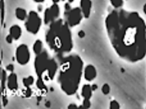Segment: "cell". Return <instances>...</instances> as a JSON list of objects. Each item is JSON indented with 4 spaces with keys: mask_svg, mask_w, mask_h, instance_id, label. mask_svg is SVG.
<instances>
[{
    "mask_svg": "<svg viewBox=\"0 0 146 109\" xmlns=\"http://www.w3.org/2000/svg\"><path fill=\"white\" fill-rule=\"evenodd\" d=\"M36 86L40 90H47L46 85L44 84V81L41 79V78H38L37 81H36Z\"/></svg>",
    "mask_w": 146,
    "mask_h": 109,
    "instance_id": "19",
    "label": "cell"
},
{
    "mask_svg": "<svg viewBox=\"0 0 146 109\" xmlns=\"http://www.w3.org/2000/svg\"><path fill=\"white\" fill-rule=\"evenodd\" d=\"M62 1H64V0H62Z\"/></svg>",
    "mask_w": 146,
    "mask_h": 109,
    "instance_id": "35",
    "label": "cell"
},
{
    "mask_svg": "<svg viewBox=\"0 0 146 109\" xmlns=\"http://www.w3.org/2000/svg\"><path fill=\"white\" fill-rule=\"evenodd\" d=\"M9 33L13 37L14 40L18 41L22 35V29L19 25H14L10 28Z\"/></svg>",
    "mask_w": 146,
    "mask_h": 109,
    "instance_id": "12",
    "label": "cell"
},
{
    "mask_svg": "<svg viewBox=\"0 0 146 109\" xmlns=\"http://www.w3.org/2000/svg\"><path fill=\"white\" fill-rule=\"evenodd\" d=\"M84 71V78L87 81H92L94 79H96V77L97 76V72L94 65H87Z\"/></svg>",
    "mask_w": 146,
    "mask_h": 109,
    "instance_id": "9",
    "label": "cell"
},
{
    "mask_svg": "<svg viewBox=\"0 0 146 109\" xmlns=\"http://www.w3.org/2000/svg\"><path fill=\"white\" fill-rule=\"evenodd\" d=\"M101 91L104 95H108L109 92H110V86H109L108 84H105L104 85L102 86Z\"/></svg>",
    "mask_w": 146,
    "mask_h": 109,
    "instance_id": "21",
    "label": "cell"
},
{
    "mask_svg": "<svg viewBox=\"0 0 146 109\" xmlns=\"http://www.w3.org/2000/svg\"><path fill=\"white\" fill-rule=\"evenodd\" d=\"M7 88L11 91H16L19 88V84H18V77L17 75L14 72H11V73L7 76Z\"/></svg>",
    "mask_w": 146,
    "mask_h": 109,
    "instance_id": "11",
    "label": "cell"
},
{
    "mask_svg": "<svg viewBox=\"0 0 146 109\" xmlns=\"http://www.w3.org/2000/svg\"><path fill=\"white\" fill-rule=\"evenodd\" d=\"M34 77L30 76L28 77H26V78H23V86L26 87V88H29L30 86H32V84H34Z\"/></svg>",
    "mask_w": 146,
    "mask_h": 109,
    "instance_id": "17",
    "label": "cell"
},
{
    "mask_svg": "<svg viewBox=\"0 0 146 109\" xmlns=\"http://www.w3.org/2000/svg\"><path fill=\"white\" fill-rule=\"evenodd\" d=\"M69 3H65V5H64V7H65V10H69L71 9V6H70Z\"/></svg>",
    "mask_w": 146,
    "mask_h": 109,
    "instance_id": "28",
    "label": "cell"
},
{
    "mask_svg": "<svg viewBox=\"0 0 146 109\" xmlns=\"http://www.w3.org/2000/svg\"><path fill=\"white\" fill-rule=\"evenodd\" d=\"M78 36H79V37H80V38H84V36H85V33H84V30H80V31H79V33H78Z\"/></svg>",
    "mask_w": 146,
    "mask_h": 109,
    "instance_id": "27",
    "label": "cell"
},
{
    "mask_svg": "<svg viewBox=\"0 0 146 109\" xmlns=\"http://www.w3.org/2000/svg\"><path fill=\"white\" fill-rule=\"evenodd\" d=\"M60 14L59 7L57 3H53L50 7L47 8L44 10V22L46 25H50V24L56 20L59 19Z\"/></svg>",
    "mask_w": 146,
    "mask_h": 109,
    "instance_id": "8",
    "label": "cell"
},
{
    "mask_svg": "<svg viewBox=\"0 0 146 109\" xmlns=\"http://www.w3.org/2000/svg\"><path fill=\"white\" fill-rule=\"evenodd\" d=\"M84 61L77 54H71L64 57L59 65L58 83L60 89L67 96H73L80 87Z\"/></svg>",
    "mask_w": 146,
    "mask_h": 109,
    "instance_id": "2",
    "label": "cell"
},
{
    "mask_svg": "<svg viewBox=\"0 0 146 109\" xmlns=\"http://www.w3.org/2000/svg\"><path fill=\"white\" fill-rule=\"evenodd\" d=\"M7 72H6L3 69H1V92H2V96H4V91L6 89L5 84L7 83Z\"/></svg>",
    "mask_w": 146,
    "mask_h": 109,
    "instance_id": "15",
    "label": "cell"
},
{
    "mask_svg": "<svg viewBox=\"0 0 146 109\" xmlns=\"http://www.w3.org/2000/svg\"><path fill=\"white\" fill-rule=\"evenodd\" d=\"M31 95H32V91H31V89H30V87L27 88V91H26V93H25L26 97H29V96H31Z\"/></svg>",
    "mask_w": 146,
    "mask_h": 109,
    "instance_id": "26",
    "label": "cell"
},
{
    "mask_svg": "<svg viewBox=\"0 0 146 109\" xmlns=\"http://www.w3.org/2000/svg\"><path fill=\"white\" fill-rule=\"evenodd\" d=\"M83 18L84 15L80 7H76L64 11L65 22L68 23L69 27H74L79 25L83 20Z\"/></svg>",
    "mask_w": 146,
    "mask_h": 109,
    "instance_id": "6",
    "label": "cell"
},
{
    "mask_svg": "<svg viewBox=\"0 0 146 109\" xmlns=\"http://www.w3.org/2000/svg\"><path fill=\"white\" fill-rule=\"evenodd\" d=\"M5 19V2L4 0H1V19H2V24L4 22Z\"/></svg>",
    "mask_w": 146,
    "mask_h": 109,
    "instance_id": "20",
    "label": "cell"
},
{
    "mask_svg": "<svg viewBox=\"0 0 146 109\" xmlns=\"http://www.w3.org/2000/svg\"><path fill=\"white\" fill-rule=\"evenodd\" d=\"M34 67L38 78L49 81L54 80L56 72H58L59 65L56 60L52 58L48 52L44 49L39 54L35 56Z\"/></svg>",
    "mask_w": 146,
    "mask_h": 109,
    "instance_id": "4",
    "label": "cell"
},
{
    "mask_svg": "<svg viewBox=\"0 0 146 109\" xmlns=\"http://www.w3.org/2000/svg\"><path fill=\"white\" fill-rule=\"evenodd\" d=\"M109 108L110 109H116V108H120V105L117 100H112L110 102V105H109Z\"/></svg>",
    "mask_w": 146,
    "mask_h": 109,
    "instance_id": "22",
    "label": "cell"
},
{
    "mask_svg": "<svg viewBox=\"0 0 146 109\" xmlns=\"http://www.w3.org/2000/svg\"><path fill=\"white\" fill-rule=\"evenodd\" d=\"M109 41L118 57L137 63L146 56V24L137 11L115 9L105 19Z\"/></svg>",
    "mask_w": 146,
    "mask_h": 109,
    "instance_id": "1",
    "label": "cell"
},
{
    "mask_svg": "<svg viewBox=\"0 0 146 109\" xmlns=\"http://www.w3.org/2000/svg\"><path fill=\"white\" fill-rule=\"evenodd\" d=\"M92 92L93 91L92 89V86H91L90 84H84V85L82 87L81 95L84 99L90 100L92 96Z\"/></svg>",
    "mask_w": 146,
    "mask_h": 109,
    "instance_id": "13",
    "label": "cell"
},
{
    "mask_svg": "<svg viewBox=\"0 0 146 109\" xmlns=\"http://www.w3.org/2000/svg\"><path fill=\"white\" fill-rule=\"evenodd\" d=\"M44 49H43V42L41 40H36L33 45V51L35 53V55L39 54Z\"/></svg>",
    "mask_w": 146,
    "mask_h": 109,
    "instance_id": "16",
    "label": "cell"
},
{
    "mask_svg": "<svg viewBox=\"0 0 146 109\" xmlns=\"http://www.w3.org/2000/svg\"><path fill=\"white\" fill-rule=\"evenodd\" d=\"M74 1H75V0H68V3H73Z\"/></svg>",
    "mask_w": 146,
    "mask_h": 109,
    "instance_id": "34",
    "label": "cell"
},
{
    "mask_svg": "<svg viewBox=\"0 0 146 109\" xmlns=\"http://www.w3.org/2000/svg\"><path fill=\"white\" fill-rule=\"evenodd\" d=\"M143 11H144V13L146 14V3L144 5V7H143Z\"/></svg>",
    "mask_w": 146,
    "mask_h": 109,
    "instance_id": "32",
    "label": "cell"
},
{
    "mask_svg": "<svg viewBox=\"0 0 146 109\" xmlns=\"http://www.w3.org/2000/svg\"><path fill=\"white\" fill-rule=\"evenodd\" d=\"M46 43L53 52L63 55L72 50L73 41L68 23L61 19L51 22L45 35Z\"/></svg>",
    "mask_w": 146,
    "mask_h": 109,
    "instance_id": "3",
    "label": "cell"
},
{
    "mask_svg": "<svg viewBox=\"0 0 146 109\" xmlns=\"http://www.w3.org/2000/svg\"><path fill=\"white\" fill-rule=\"evenodd\" d=\"M53 3H58L59 2V0H52Z\"/></svg>",
    "mask_w": 146,
    "mask_h": 109,
    "instance_id": "33",
    "label": "cell"
},
{
    "mask_svg": "<svg viewBox=\"0 0 146 109\" xmlns=\"http://www.w3.org/2000/svg\"><path fill=\"white\" fill-rule=\"evenodd\" d=\"M42 25V19L37 12L32 10L29 12L25 22V28L27 31L32 34H37Z\"/></svg>",
    "mask_w": 146,
    "mask_h": 109,
    "instance_id": "5",
    "label": "cell"
},
{
    "mask_svg": "<svg viewBox=\"0 0 146 109\" xmlns=\"http://www.w3.org/2000/svg\"><path fill=\"white\" fill-rule=\"evenodd\" d=\"M15 58L17 62L20 65H26L30 61L31 53L29 48L26 44H21L16 48Z\"/></svg>",
    "mask_w": 146,
    "mask_h": 109,
    "instance_id": "7",
    "label": "cell"
},
{
    "mask_svg": "<svg viewBox=\"0 0 146 109\" xmlns=\"http://www.w3.org/2000/svg\"><path fill=\"white\" fill-rule=\"evenodd\" d=\"M35 3H44L45 0H33Z\"/></svg>",
    "mask_w": 146,
    "mask_h": 109,
    "instance_id": "31",
    "label": "cell"
},
{
    "mask_svg": "<svg viewBox=\"0 0 146 109\" xmlns=\"http://www.w3.org/2000/svg\"><path fill=\"white\" fill-rule=\"evenodd\" d=\"M68 108H77V107H79L76 104H69L68 106Z\"/></svg>",
    "mask_w": 146,
    "mask_h": 109,
    "instance_id": "29",
    "label": "cell"
},
{
    "mask_svg": "<svg viewBox=\"0 0 146 109\" xmlns=\"http://www.w3.org/2000/svg\"><path fill=\"white\" fill-rule=\"evenodd\" d=\"M15 16L20 21H24L27 19V18L28 16L27 10L23 8H16L15 9Z\"/></svg>",
    "mask_w": 146,
    "mask_h": 109,
    "instance_id": "14",
    "label": "cell"
},
{
    "mask_svg": "<svg viewBox=\"0 0 146 109\" xmlns=\"http://www.w3.org/2000/svg\"><path fill=\"white\" fill-rule=\"evenodd\" d=\"M92 1L91 0H80V8L83 13L84 18L88 19L91 14V10H92Z\"/></svg>",
    "mask_w": 146,
    "mask_h": 109,
    "instance_id": "10",
    "label": "cell"
},
{
    "mask_svg": "<svg viewBox=\"0 0 146 109\" xmlns=\"http://www.w3.org/2000/svg\"><path fill=\"white\" fill-rule=\"evenodd\" d=\"M97 85L96 84H93V85H92V91H96V89H97Z\"/></svg>",
    "mask_w": 146,
    "mask_h": 109,
    "instance_id": "30",
    "label": "cell"
},
{
    "mask_svg": "<svg viewBox=\"0 0 146 109\" xmlns=\"http://www.w3.org/2000/svg\"><path fill=\"white\" fill-rule=\"evenodd\" d=\"M110 3L115 9H120L124 5L123 0H110Z\"/></svg>",
    "mask_w": 146,
    "mask_h": 109,
    "instance_id": "18",
    "label": "cell"
},
{
    "mask_svg": "<svg viewBox=\"0 0 146 109\" xmlns=\"http://www.w3.org/2000/svg\"><path fill=\"white\" fill-rule=\"evenodd\" d=\"M83 106H84V108H89L91 107V101H90V100L84 99V100H83Z\"/></svg>",
    "mask_w": 146,
    "mask_h": 109,
    "instance_id": "23",
    "label": "cell"
},
{
    "mask_svg": "<svg viewBox=\"0 0 146 109\" xmlns=\"http://www.w3.org/2000/svg\"><path fill=\"white\" fill-rule=\"evenodd\" d=\"M6 69H7V71H10L11 72H13V71L15 69V67H14V65L12 64H9L7 67H6Z\"/></svg>",
    "mask_w": 146,
    "mask_h": 109,
    "instance_id": "25",
    "label": "cell"
},
{
    "mask_svg": "<svg viewBox=\"0 0 146 109\" xmlns=\"http://www.w3.org/2000/svg\"><path fill=\"white\" fill-rule=\"evenodd\" d=\"M13 40H14L13 37H12L10 34L7 36V37H6V41H7V43H9V44H11L12 42H13Z\"/></svg>",
    "mask_w": 146,
    "mask_h": 109,
    "instance_id": "24",
    "label": "cell"
}]
</instances>
